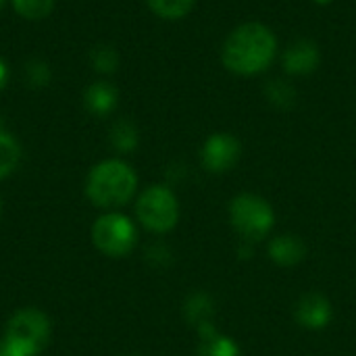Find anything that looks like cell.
<instances>
[{
	"mask_svg": "<svg viewBox=\"0 0 356 356\" xmlns=\"http://www.w3.org/2000/svg\"><path fill=\"white\" fill-rule=\"evenodd\" d=\"M277 52L275 33L257 21L242 23L229 31L221 46V60L225 69L238 75H257L269 69Z\"/></svg>",
	"mask_w": 356,
	"mask_h": 356,
	"instance_id": "1",
	"label": "cell"
},
{
	"mask_svg": "<svg viewBox=\"0 0 356 356\" xmlns=\"http://www.w3.org/2000/svg\"><path fill=\"white\" fill-rule=\"evenodd\" d=\"M138 188L136 171L117 159L98 163L86 181V194L98 209H117L131 200Z\"/></svg>",
	"mask_w": 356,
	"mask_h": 356,
	"instance_id": "2",
	"label": "cell"
},
{
	"mask_svg": "<svg viewBox=\"0 0 356 356\" xmlns=\"http://www.w3.org/2000/svg\"><path fill=\"white\" fill-rule=\"evenodd\" d=\"M229 219L238 236L246 242L263 240L273 227V209L257 194H240L229 204Z\"/></svg>",
	"mask_w": 356,
	"mask_h": 356,
	"instance_id": "3",
	"label": "cell"
},
{
	"mask_svg": "<svg viewBox=\"0 0 356 356\" xmlns=\"http://www.w3.org/2000/svg\"><path fill=\"white\" fill-rule=\"evenodd\" d=\"M136 213L140 223L154 232V234H165L175 227L179 219V204L175 194L165 188V186H152L142 192L136 204Z\"/></svg>",
	"mask_w": 356,
	"mask_h": 356,
	"instance_id": "4",
	"label": "cell"
},
{
	"mask_svg": "<svg viewBox=\"0 0 356 356\" xmlns=\"http://www.w3.org/2000/svg\"><path fill=\"white\" fill-rule=\"evenodd\" d=\"M138 234L134 223L119 213H108L102 215L100 219H96L94 227H92V242L94 246L113 259H121L127 257L134 246H136Z\"/></svg>",
	"mask_w": 356,
	"mask_h": 356,
	"instance_id": "5",
	"label": "cell"
},
{
	"mask_svg": "<svg viewBox=\"0 0 356 356\" xmlns=\"http://www.w3.org/2000/svg\"><path fill=\"white\" fill-rule=\"evenodd\" d=\"M48 336H50V321L44 313L35 309H23L15 313L4 334V338L31 348L33 353H40L46 346Z\"/></svg>",
	"mask_w": 356,
	"mask_h": 356,
	"instance_id": "6",
	"label": "cell"
},
{
	"mask_svg": "<svg viewBox=\"0 0 356 356\" xmlns=\"http://www.w3.org/2000/svg\"><path fill=\"white\" fill-rule=\"evenodd\" d=\"M242 154L240 140L232 134H213L200 152L204 169L213 173H225L229 171Z\"/></svg>",
	"mask_w": 356,
	"mask_h": 356,
	"instance_id": "7",
	"label": "cell"
},
{
	"mask_svg": "<svg viewBox=\"0 0 356 356\" xmlns=\"http://www.w3.org/2000/svg\"><path fill=\"white\" fill-rule=\"evenodd\" d=\"M284 71L290 75H309L321 63L319 46L313 40H296L284 52Z\"/></svg>",
	"mask_w": 356,
	"mask_h": 356,
	"instance_id": "8",
	"label": "cell"
},
{
	"mask_svg": "<svg viewBox=\"0 0 356 356\" xmlns=\"http://www.w3.org/2000/svg\"><path fill=\"white\" fill-rule=\"evenodd\" d=\"M296 319L307 330H323L332 321V305L321 294H307L296 307Z\"/></svg>",
	"mask_w": 356,
	"mask_h": 356,
	"instance_id": "9",
	"label": "cell"
},
{
	"mask_svg": "<svg viewBox=\"0 0 356 356\" xmlns=\"http://www.w3.org/2000/svg\"><path fill=\"white\" fill-rule=\"evenodd\" d=\"M117 102H119V90L115 88V83L106 79L92 81L83 92V104L94 117L111 115L117 108Z\"/></svg>",
	"mask_w": 356,
	"mask_h": 356,
	"instance_id": "10",
	"label": "cell"
},
{
	"mask_svg": "<svg viewBox=\"0 0 356 356\" xmlns=\"http://www.w3.org/2000/svg\"><path fill=\"white\" fill-rule=\"evenodd\" d=\"M269 254L271 259L282 265V267H294L298 265L305 254H307V246L300 238L296 236H280L269 244Z\"/></svg>",
	"mask_w": 356,
	"mask_h": 356,
	"instance_id": "11",
	"label": "cell"
},
{
	"mask_svg": "<svg viewBox=\"0 0 356 356\" xmlns=\"http://www.w3.org/2000/svg\"><path fill=\"white\" fill-rule=\"evenodd\" d=\"M198 334H200L198 356H240V350H238L236 342L225 338V336H219L215 332L213 323L200 325Z\"/></svg>",
	"mask_w": 356,
	"mask_h": 356,
	"instance_id": "12",
	"label": "cell"
},
{
	"mask_svg": "<svg viewBox=\"0 0 356 356\" xmlns=\"http://www.w3.org/2000/svg\"><path fill=\"white\" fill-rule=\"evenodd\" d=\"M138 142H140L138 127L131 121L119 119L111 127V144L115 146V150H119V152H131V150H136Z\"/></svg>",
	"mask_w": 356,
	"mask_h": 356,
	"instance_id": "13",
	"label": "cell"
},
{
	"mask_svg": "<svg viewBox=\"0 0 356 356\" xmlns=\"http://www.w3.org/2000/svg\"><path fill=\"white\" fill-rule=\"evenodd\" d=\"M265 96L277 108H292L296 104V90L286 79H269L265 86Z\"/></svg>",
	"mask_w": 356,
	"mask_h": 356,
	"instance_id": "14",
	"label": "cell"
},
{
	"mask_svg": "<svg viewBox=\"0 0 356 356\" xmlns=\"http://www.w3.org/2000/svg\"><path fill=\"white\" fill-rule=\"evenodd\" d=\"M21 159V148L13 136H8L4 129L0 131V179L8 177Z\"/></svg>",
	"mask_w": 356,
	"mask_h": 356,
	"instance_id": "15",
	"label": "cell"
},
{
	"mask_svg": "<svg viewBox=\"0 0 356 356\" xmlns=\"http://www.w3.org/2000/svg\"><path fill=\"white\" fill-rule=\"evenodd\" d=\"M146 2L156 17L175 21V19H184L192 10L196 0H146Z\"/></svg>",
	"mask_w": 356,
	"mask_h": 356,
	"instance_id": "16",
	"label": "cell"
},
{
	"mask_svg": "<svg viewBox=\"0 0 356 356\" xmlns=\"http://www.w3.org/2000/svg\"><path fill=\"white\" fill-rule=\"evenodd\" d=\"M90 65L98 73H115L119 69V52L108 44H98L90 50Z\"/></svg>",
	"mask_w": 356,
	"mask_h": 356,
	"instance_id": "17",
	"label": "cell"
},
{
	"mask_svg": "<svg viewBox=\"0 0 356 356\" xmlns=\"http://www.w3.org/2000/svg\"><path fill=\"white\" fill-rule=\"evenodd\" d=\"M186 317L196 327L211 323V317H213V302H211V298L204 296V294H194L186 302Z\"/></svg>",
	"mask_w": 356,
	"mask_h": 356,
	"instance_id": "18",
	"label": "cell"
},
{
	"mask_svg": "<svg viewBox=\"0 0 356 356\" xmlns=\"http://www.w3.org/2000/svg\"><path fill=\"white\" fill-rule=\"evenodd\" d=\"M10 2L19 17L27 21H40L52 13L56 0H10Z\"/></svg>",
	"mask_w": 356,
	"mask_h": 356,
	"instance_id": "19",
	"label": "cell"
},
{
	"mask_svg": "<svg viewBox=\"0 0 356 356\" xmlns=\"http://www.w3.org/2000/svg\"><path fill=\"white\" fill-rule=\"evenodd\" d=\"M23 79L29 88H44L52 79V71L46 60L42 58H31L23 67Z\"/></svg>",
	"mask_w": 356,
	"mask_h": 356,
	"instance_id": "20",
	"label": "cell"
},
{
	"mask_svg": "<svg viewBox=\"0 0 356 356\" xmlns=\"http://www.w3.org/2000/svg\"><path fill=\"white\" fill-rule=\"evenodd\" d=\"M38 353H33L31 348L15 342V340H8V338H2L0 340V356H35Z\"/></svg>",
	"mask_w": 356,
	"mask_h": 356,
	"instance_id": "21",
	"label": "cell"
},
{
	"mask_svg": "<svg viewBox=\"0 0 356 356\" xmlns=\"http://www.w3.org/2000/svg\"><path fill=\"white\" fill-rule=\"evenodd\" d=\"M8 75H10L8 65H6V60L0 56V90H4V88H6V83H8Z\"/></svg>",
	"mask_w": 356,
	"mask_h": 356,
	"instance_id": "22",
	"label": "cell"
},
{
	"mask_svg": "<svg viewBox=\"0 0 356 356\" xmlns=\"http://www.w3.org/2000/svg\"><path fill=\"white\" fill-rule=\"evenodd\" d=\"M313 2H317V4H321V6H325V4H330L332 0H313Z\"/></svg>",
	"mask_w": 356,
	"mask_h": 356,
	"instance_id": "23",
	"label": "cell"
},
{
	"mask_svg": "<svg viewBox=\"0 0 356 356\" xmlns=\"http://www.w3.org/2000/svg\"><path fill=\"white\" fill-rule=\"evenodd\" d=\"M4 129V121H2V113H0V131Z\"/></svg>",
	"mask_w": 356,
	"mask_h": 356,
	"instance_id": "24",
	"label": "cell"
},
{
	"mask_svg": "<svg viewBox=\"0 0 356 356\" xmlns=\"http://www.w3.org/2000/svg\"><path fill=\"white\" fill-rule=\"evenodd\" d=\"M4 4H6V0H0V8H2Z\"/></svg>",
	"mask_w": 356,
	"mask_h": 356,
	"instance_id": "25",
	"label": "cell"
}]
</instances>
